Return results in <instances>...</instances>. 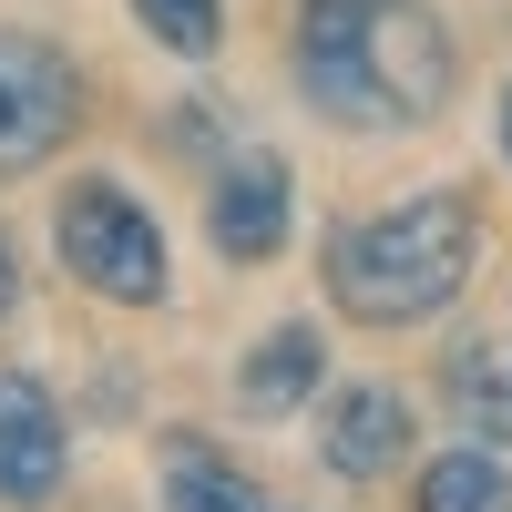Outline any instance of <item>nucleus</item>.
Wrapping results in <instances>:
<instances>
[{"label": "nucleus", "instance_id": "39448f33", "mask_svg": "<svg viewBox=\"0 0 512 512\" xmlns=\"http://www.w3.org/2000/svg\"><path fill=\"white\" fill-rule=\"evenodd\" d=\"M72 472V441H62V410L31 369H0V502L41 512Z\"/></svg>", "mask_w": 512, "mask_h": 512}, {"label": "nucleus", "instance_id": "1a4fd4ad", "mask_svg": "<svg viewBox=\"0 0 512 512\" xmlns=\"http://www.w3.org/2000/svg\"><path fill=\"white\" fill-rule=\"evenodd\" d=\"M318 379H328V338H318V328H267V338H256V359L236 369V400H246V410H297Z\"/></svg>", "mask_w": 512, "mask_h": 512}, {"label": "nucleus", "instance_id": "f257e3e1", "mask_svg": "<svg viewBox=\"0 0 512 512\" xmlns=\"http://www.w3.org/2000/svg\"><path fill=\"white\" fill-rule=\"evenodd\" d=\"M461 82V52L431 0H297V93L328 123L410 134Z\"/></svg>", "mask_w": 512, "mask_h": 512}, {"label": "nucleus", "instance_id": "9b49d317", "mask_svg": "<svg viewBox=\"0 0 512 512\" xmlns=\"http://www.w3.org/2000/svg\"><path fill=\"white\" fill-rule=\"evenodd\" d=\"M420 512H512V472L492 451H441L420 472Z\"/></svg>", "mask_w": 512, "mask_h": 512}, {"label": "nucleus", "instance_id": "20e7f679", "mask_svg": "<svg viewBox=\"0 0 512 512\" xmlns=\"http://www.w3.org/2000/svg\"><path fill=\"white\" fill-rule=\"evenodd\" d=\"M82 123V72L41 31H0V175L52 164Z\"/></svg>", "mask_w": 512, "mask_h": 512}, {"label": "nucleus", "instance_id": "7ed1b4c3", "mask_svg": "<svg viewBox=\"0 0 512 512\" xmlns=\"http://www.w3.org/2000/svg\"><path fill=\"white\" fill-rule=\"evenodd\" d=\"M52 246H62V267L93 287V297H113V308H154V297L175 287V277H164V226H154L113 175H82V185L62 195Z\"/></svg>", "mask_w": 512, "mask_h": 512}, {"label": "nucleus", "instance_id": "ddd939ff", "mask_svg": "<svg viewBox=\"0 0 512 512\" xmlns=\"http://www.w3.org/2000/svg\"><path fill=\"white\" fill-rule=\"evenodd\" d=\"M21 308V256H11V236H0V318Z\"/></svg>", "mask_w": 512, "mask_h": 512}, {"label": "nucleus", "instance_id": "4468645a", "mask_svg": "<svg viewBox=\"0 0 512 512\" xmlns=\"http://www.w3.org/2000/svg\"><path fill=\"white\" fill-rule=\"evenodd\" d=\"M502 164H512V82H502Z\"/></svg>", "mask_w": 512, "mask_h": 512}, {"label": "nucleus", "instance_id": "423d86ee", "mask_svg": "<svg viewBox=\"0 0 512 512\" xmlns=\"http://www.w3.org/2000/svg\"><path fill=\"white\" fill-rule=\"evenodd\" d=\"M205 226H216V246L236 256V267L277 256L287 226H297V175H287V154H236L226 175L205 185Z\"/></svg>", "mask_w": 512, "mask_h": 512}, {"label": "nucleus", "instance_id": "0eeeda50", "mask_svg": "<svg viewBox=\"0 0 512 512\" xmlns=\"http://www.w3.org/2000/svg\"><path fill=\"white\" fill-rule=\"evenodd\" d=\"M441 400H451V431L461 441H512V318L472 328L441 359Z\"/></svg>", "mask_w": 512, "mask_h": 512}, {"label": "nucleus", "instance_id": "9d476101", "mask_svg": "<svg viewBox=\"0 0 512 512\" xmlns=\"http://www.w3.org/2000/svg\"><path fill=\"white\" fill-rule=\"evenodd\" d=\"M164 512H277L267 492H256L246 472H236V461H216V451H175V461H164Z\"/></svg>", "mask_w": 512, "mask_h": 512}, {"label": "nucleus", "instance_id": "f03ea898", "mask_svg": "<svg viewBox=\"0 0 512 512\" xmlns=\"http://www.w3.org/2000/svg\"><path fill=\"white\" fill-rule=\"evenodd\" d=\"M472 256H482V205L461 185H420L328 236V297L359 328H420L472 287Z\"/></svg>", "mask_w": 512, "mask_h": 512}, {"label": "nucleus", "instance_id": "f8f14e48", "mask_svg": "<svg viewBox=\"0 0 512 512\" xmlns=\"http://www.w3.org/2000/svg\"><path fill=\"white\" fill-rule=\"evenodd\" d=\"M134 21L164 41V52H185V62H205L226 41V0H134Z\"/></svg>", "mask_w": 512, "mask_h": 512}, {"label": "nucleus", "instance_id": "6e6552de", "mask_svg": "<svg viewBox=\"0 0 512 512\" xmlns=\"http://www.w3.org/2000/svg\"><path fill=\"white\" fill-rule=\"evenodd\" d=\"M318 441H328V472H338V482H379V472H400V461H410V400L379 390V379H369V390H338Z\"/></svg>", "mask_w": 512, "mask_h": 512}]
</instances>
